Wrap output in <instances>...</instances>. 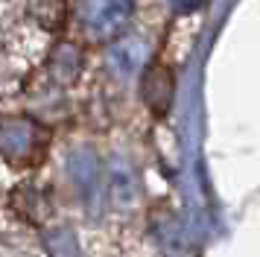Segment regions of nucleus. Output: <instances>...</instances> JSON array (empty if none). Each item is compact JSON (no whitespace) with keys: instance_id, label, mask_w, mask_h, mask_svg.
<instances>
[{"instance_id":"obj_1","label":"nucleus","mask_w":260,"mask_h":257,"mask_svg":"<svg viewBox=\"0 0 260 257\" xmlns=\"http://www.w3.org/2000/svg\"><path fill=\"white\" fill-rule=\"evenodd\" d=\"M135 0H76L73 18L82 26L85 38L91 41H111L129 23Z\"/></svg>"},{"instance_id":"obj_2","label":"nucleus","mask_w":260,"mask_h":257,"mask_svg":"<svg viewBox=\"0 0 260 257\" xmlns=\"http://www.w3.org/2000/svg\"><path fill=\"white\" fill-rule=\"evenodd\" d=\"M47 146V132L29 117H9L3 123V152L12 164H32Z\"/></svg>"},{"instance_id":"obj_3","label":"nucleus","mask_w":260,"mask_h":257,"mask_svg":"<svg viewBox=\"0 0 260 257\" xmlns=\"http://www.w3.org/2000/svg\"><path fill=\"white\" fill-rule=\"evenodd\" d=\"M176 93V79L167 65H149L141 79V97L143 103L152 108L155 114H167V108L173 103Z\"/></svg>"},{"instance_id":"obj_4","label":"nucleus","mask_w":260,"mask_h":257,"mask_svg":"<svg viewBox=\"0 0 260 257\" xmlns=\"http://www.w3.org/2000/svg\"><path fill=\"white\" fill-rule=\"evenodd\" d=\"M29 9H32V15H36L44 26H50V29L61 26L64 18H68V6H64V0H32Z\"/></svg>"},{"instance_id":"obj_5","label":"nucleus","mask_w":260,"mask_h":257,"mask_svg":"<svg viewBox=\"0 0 260 257\" xmlns=\"http://www.w3.org/2000/svg\"><path fill=\"white\" fill-rule=\"evenodd\" d=\"M202 3H205V0H176V6L181 12H193V9H199Z\"/></svg>"}]
</instances>
